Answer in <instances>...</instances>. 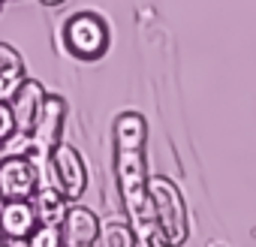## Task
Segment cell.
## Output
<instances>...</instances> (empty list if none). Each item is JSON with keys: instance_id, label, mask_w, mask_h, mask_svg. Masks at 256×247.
Here are the masks:
<instances>
[{"instance_id": "9c48e42d", "label": "cell", "mask_w": 256, "mask_h": 247, "mask_svg": "<svg viewBox=\"0 0 256 247\" xmlns=\"http://www.w3.org/2000/svg\"><path fill=\"white\" fill-rule=\"evenodd\" d=\"M30 205L36 211V220L42 226H60L70 208V199L54 187V184H40L36 193L30 196Z\"/></svg>"}, {"instance_id": "52a82bcc", "label": "cell", "mask_w": 256, "mask_h": 247, "mask_svg": "<svg viewBox=\"0 0 256 247\" xmlns=\"http://www.w3.org/2000/svg\"><path fill=\"white\" fill-rule=\"evenodd\" d=\"M46 100V88L36 82V78H28L16 88V94L10 96V108H12V118H16V130L18 133H30L34 120L40 114V106Z\"/></svg>"}, {"instance_id": "30bf717a", "label": "cell", "mask_w": 256, "mask_h": 247, "mask_svg": "<svg viewBox=\"0 0 256 247\" xmlns=\"http://www.w3.org/2000/svg\"><path fill=\"white\" fill-rule=\"evenodd\" d=\"M100 247H136V232L133 226L120 220V217H108L100 220Z\"/></svg>"}, {"instance_id": "277c9868", "label": "cell", "mask_w": 256, "mask_h": 247, "mask_svg": "<svg viewBox=\"0 0 256 247\" xmlns=\"http://www.w3.org/2000/svg\"><path fill=\"white\" fill-rule=\"evenodd\" d=\"M52 178H54V187L70 202H78V196H84V190H88V166H84V157L78 154V148L60 142L52 151Z\"/></svg>"}, {"instance_id": "7c38bea8", "label": "cell", "mask_w": 256, "mask_h": 247, "mask_svg": "<svg viewBox=\"0 0 256 247\" xmlns=\"http://www.w3.org/2000/svg\"><path fill=\"white\" fill-rule=\"evenodd\" d=\"M0 76H24L22 54L12 46H6V42H0Z\"/></svg>"}, {"instance_id": "3957f363", "label": "cell", "mask_w": 256, "mask_h": 247, "mask_svg": "<svg viewBox=\"0 0 256 247\" xmlns=\"http://www.w3.org/2000/svg\"><path fill=\"white\" fill-rule=\"evenodd\" d=\"M60 40H64V48L76 60H88L90 64V60L106 58V52L112 46V30H108V22L100 12L82 10V12H72L64 22Z\"/></svg>"}, {"instance_id": "7a4b0ae2", "label": "cell", "mask_w": 256, "mask_h": 247, "mask_svg": "<svg viewBox=\"0 0 256 247\" xmlns=\"http://www.w3.org/2000/svg\"><path fill=\"white\" fill-rule=\"evenodd\" d=\"M148 196H151V211L154 223L169 247H181L190 238V214L187 202L178 190V184L166 175H148Z\"/></svg>"}, {"instance_id": "8fae6325", "label": "cell", "mask_w": 256, "mask_h": 247, "mask_svg": "<svg viewBox=\"0 0 256 247\" xmlns=\"http://www.w3.org/2000/svg\"><path fill=\"white\" fill-rule=\"evenodd\" d=\"M28 247H66V241H64L60 226H42V223H40V226L30 232Z\"/></svg>"}, {"instance_id": "e0dca14e", "label": "cell", "mask_w": 256, "mask_h": 247, "mask_svg": "<svg viewBox=\"0 0 256 247\" xmlns=\"http://www.w3.org/2000/svg\"><path fill=\"white\" fill-rule=\"evenodd\" d=\"M4 157H6V151H4V145H0V163H4Z\"/></svg>"}, {"instance_id": "6da1fadb", "label": "cell", "mask_w": 256, "mask_h": 247, "mask_svg": "<svg viewBox=\"0 0 256 247\" xmlns=\"http://www.w3.org/2000/svg\"><path fill=\"white\" fill-rule=\"evenodd\" d=\"M112 142H114L118 190H120L126 223L136 232V247H169L154 223L151 196H148V166H145L148 120L139 112H120L112 127Z\"/></svg>"}, {"instance_id": "9a60e30c", "label": "cell", "mask_w": 256, "mask_h": 247, "mask_svg": "<svg viewBox=\"0 0 256 247\" xmlns=\"http://www.w3.org/2000/svg\"><path fill=\"white\" fill-rule=\"evenodd\" d=\"M66 247H96V244H66Z\"/></svg>"}, {"instance_id": "2e32d148", "label": "cell", "mask_w": 256, "mask_h": 247, "mask_svg": "<svg viewBox=\"0 0 256 247\" xmlns=\"http://www.w3.org/2000/svg\"><path fill=\"white\" fill-rule=\"evenodd\" d=\"M0 247H12V244H10V241H6V238H0Z\"/></svg>"}, {"instance_id": "ba28073f", "label": "cell", "mask_w": 256, "mask_h": 247, "mask_svg": "<svg viewBox=\"0 0 256 247\" xmlns=\"http://www.w3.org/2000/svg\"><path fill=\"white\" fill-rule=\"evenodd\" d=\"M60 232H64L66 244H96V238H100V217L90 208H84L78 202H70L66 217L60 223Z\"/></svg>"}, {"instance_id": "ac0fdd59", "label": "cell", "mask_w": 256, "mask_h": 247, "mask_svg": "<svg viewBox=\"0 0 256 247\" xmlns=\"http://www.w3.org/2000/svg\"><path fill=\"white\" fill-rule=\"evenodd\" d=\"M4 202H6V199H4V196H0V211H4Z\"/></svg>"}, {"instance_id": "d6986e66", "label": "cell", "mask_w": 256, "mask_h": 247, "mask_svg": "<svg viewBox=\"0 0 256 247\" xmlns=\"http://www.w3.org/2000/svg\"><path fill=\"white\" fill-rule=\"evenodd\" d=\"M0 10H4V0H0Z\"/></svg>"}, {"instance_id": "5bb4252c", "label": "cell", "mask_w": 256, "mask_h": 247, "mask_svg": "<svg viewBox=\"0 0 256 247\" xmlns=\"http://www.w3.org/2000/svg\"><path fill=\"white\" fill-rule=\"evenodd\" d=\"M40 4H42V6H52V10H54V6H64L66 0H40Z\"/></svg>"}, {"instance_id": "5b68a950", "label": "cell", "mask_w": 256, "mask_h": 247, "mask_svg": "<svg viewBox=\"0 0 256 247\" xmlns=\"http://www.w3.org/2000/svg\"><path fill=\"white\" fill-rule=\"evenodd\" d=\"M40 187V172L28 157H4L0 163V196L30 199Z\"/></svg>"}, {"instance_id": "4fadbf2b", "label": "cell", "mask_w": 256, "mask_h": 247, "mask_svg": "<svg viewBox=\"0 0 256 247\" xmlns=\"http://www.w3.org/2000/svg\"><path fill=\"white\" fill-rule=\"evenodd\" d=\"M12 133H16V118H12V108H10V102H0V145H4Z\"/></svg>"}, {"instance_id": "8992f818", "label": "cell", "mask_w": 256, "mask_h": 247, "mask_svg": "<svg viewBox=\"0 0 256 247\" xmlns=\"http://www.w3.org/2000/svg\"><path fill=\"white\" fill-rule=\"evenodd\" d=\"M40 226L36 211L30 205V199H6L4 211H0V238L6 241H28L30 232Z\"/></svg>"}]
</instances>
